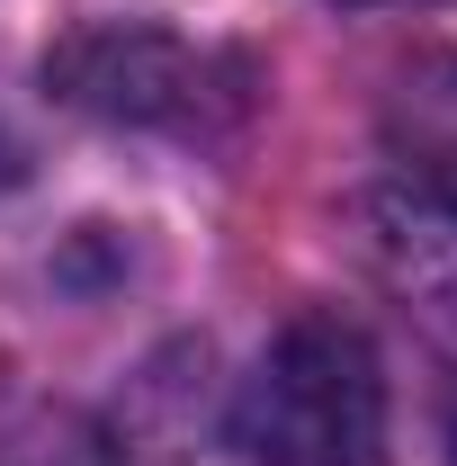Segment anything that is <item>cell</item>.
Returning <instances> with one entry per match:
<instances>
[{
    "mask_svg": "<svg viewBox=\"0 0 457 466\" xmlns=\"http://www.w3.org/2000/svg\"><path fill=\"white\" fill-rule=\"evenodd\" d=\"M377 440L386 377L368 332L341 314H296L233 404V449L251 466H377Z\"/></svg>",
    "mask_w": 457,
    "mask_h": 466,
    "instance_id": "1",
    "label": "cell"
},
{
    "mask_svg": "<svg viewBox=\"0 0 457 466\" xmlns=\"http://www.w3.org/2000/svg\"><path fill=\"white\" fill-rule=\"evenodd\" d=\"M350 9H368V0H350Z\"/></svg>",
    "mask_w": 457,
    "mask_h": 466,
    "instance_id": "5",
    "label": "cell"
},
{
    "mask_svg": "<svg viewBox=\"0 0 457 466\" xmlns=\"http://www.w3.org/2000/svg\"><path fill=\"white\" fill-rule=\"evenodd\" d=\"M55 99L108 116V126H171V135H216L242 99H251V72L233 55H207L171 27H72L55 55H46Z\"/></svg>",
    "mask_w": 457,
    "mask_h": 466,
    "instance_id": "2",
    "label": "cell"
},
{
    "mask_svg": "<svg viewBox=\"0 0 457 466\" xmlns=\"http://www.w3.org/2000/svg\"><path fill=\"white\" fill-rule=\"evenodd\" d=\"M449 466H457V412H449Z\"/></svg>",
    "mask_w": 457,
    "mask_h": 466,
    "instance_id": "4",
    "label": "cell"
},
{
    "mask_svg": "<svg viewBox=\"0 0 457 466\" xmlns=\"http://www.w3.org/2000/svg\"><path fill=\"white\" fill-rule=\"evenodd\" d=\"M386 135L412 153V171L457 207V63H412L386 99Z\"/></svg>",
    "mask_w": 457,
    "mask_h": 466,
    "instance_id": "3",
    "label": "cell"
}]
</instances>
